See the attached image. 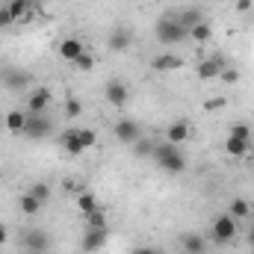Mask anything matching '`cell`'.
Segmentation results:
<instances>
[{"mask_svg": "<svg viewBox=\"0 0 254 254\" xmlns=\"http://www.w3.org/2000/svg\"><path fill=\"white\" fill-rule=\"evenodd\" d=\"M166 172H172V175H181L184 169H187V160H184V151L178 148V145H172V142H163V145H154V154H151Z\"/></svg>", "mask_w": 254, "mask_h": 254, "instance_id": "cell-1", "label": "cell"}, {"mask_svg": "<svg viewBox=\"0 0 254 254\" xmlns=\"http://www.w3.org/2000/svg\"><path fill=\"white\" fill-rule=\"evenodd\" d=\"M157 39L163 45H181L184 39H190V30L178 21V15H163L157 24Z\"/></svg>", "mask_w": 254, "mask_h": 254, "instance_id": "cell-2", "label": "cell"}, {"mask_svg": "<svg viewBox=\"0 0 254 254\" xmlns=\"http://www.w3.org/2000/svg\"><path fill=\"white\" fill-rule=\"evenodd\" d=\"M237 237V219L228 213V216H219L216 222H213V240L219 243V246H225V243H231Z\"/></svg>", "mask_w": 254, "mask_h": 254, "instance_id": "cell-3", "label": "cell"}, {"mask_svg": "<svg viewBox=\"0 0 254 254\" xmlns=\"http://www.w3.org/2000/svg\"><path fill=\"white\" fill-rule=\"evenodd\" d=\"M51 119L45 116V113H27V127H24V133L30 136V139H42V136H48L51 133Z\"/></svg>", "mask_w": 254, "mask_h": 254, "instance_id": "cell-4", "label": "cell"}, {"mask_svg": "<svg viewBox=\"0 0 254 254\" xmlns=\"http://www.w3.org/2000/svg\"><path fill=\"white\" fill-rule=\"evenodd\" d=\"M83 252L86 254H95V252H101L104 246H107V228H89L86 234H83Z\"/></svg>", "mask_w": 254, "mask_h": 254, "instance_id": "cell-5", "label": "cell"}, {"mask_svg": "<svg viewBox=\"0 0 254 254\" xmlns=\"http://www.w3.org/2000/svg\"><path fill=\"white\" fill-rule=\"evenodd\" d=\"M116 139L125 142V145H133V142L142 139V130H139V125H136L133 119H122V122L116 125Z\"/></svg>", "mask_w": 254, "mask_h": 254, "instance_id": "cell-6", "label": "cell"}, {"mask_svg": "<svg viewBox=\"0 0 254 254\" xmlns=\"http://www.w3.org/2000/svg\"><path fill=\"white\" fill-rule=\"evenodd\" d=\"M104 95H107V101H110L113 107H125L127 98H130V89H127L122 80H110V83L104 86Z\"/></svg>", "mask_w": 254, "mask_h": 254, "instance_id": "cell-7", "label": "cell"}, {"mask_svg": "<svg viewBox=\"0 0 254 254\" xmlns=\"http://www.w3.org/2000/svg\"><path fill=\"white\" fill-rule=\"evenodd\" d=\"M222 68H228V63H225L222 54H219V57H210V60H204V63L198 65V77H201V80H216V77L222 74Z\"/></svg>", "mask_w": 254, "mask_h": 254, "instance_id": "cell-8", "label": "cell"}, {"mask_svg": "<svg viewBox=\"0 0 254 254\" xmlns=\"http://www.w3.org/2000/svg\"><path fill=\"white\" fill-rule=\"evenodd\" d=\"M83 54H86V48H83L80 39L71 36V39H63V42H60V57H63L65 63H77Z\"/></svg>", "mask_w": 254, "mask_h": 254, "instance_id": "cell-9", "label": "cell"}, {"mask_svg": "<svg viewBox=\"0 0 254 254\" xmlns=\"http://www.w3.org/2000/svg\"><path fill=\"white\" fill-rule=\"evenodd\" d=\"M24 246H27V252H45L48 246H51V237L45 234V231H39V228H33L27 237H24Z\"/></svg>", "mask_w": 254, "mask_h": 254, "instance_id": "cell-10", "label": "cell"}, {"mask_svg": "<svg viewBox=\"0 0 254 254\" xmlns=\"http://www.w3.org/2000/svg\"><path fill=\"white\" fill-rule=\"evenodd\" d=\"M107 45H110V51L122 54V51H127V48L133 45V36H130V30H125V27H119V30H113V33H110Z\"/></svg>", "mask_w": 254, "mask_h": 254, "instance_id": "cell-11", "label": "cell"}, {"mask_svg": "<svg viewBox=\"0 0 254 254\" xmlns=\"http://www.w3.org/2000/svg\"><path fill=\"white\" fill-rule=\"evenodd\" d=\"M48 104H51V92H48V89H36V92L30 95L27 113H45V110H48Z\"/></svg>", "mask_w": 254, "mask_h": 254, "instance_id": "cell-12", "label": "cell"}, {"mask_svg": "<svg viewBox=\"0 0 254 254\" xmlns=\"http://www.w3.org/2000/svg\"><path fill=\"white\" fill-rule=\"evenodd\" d=\"M166 139H169L172 145H181V142H187V139H190V125H187V122H175V125L166 130Z\"/></svg>", "mask_w": 254, "mask_h": 254, "instance_id": "cell-13", "label": "cell"}, {"mask_svg": "<svg viewBox=\"0 0 254 254\" xmlns=\"http://www.w3.org/2000/svg\"><path fill=\"white\" fill-rule=\"evenodd\" d=\"M181 65H184L181 57H175V54H163V57H157V60L151 63V68H154V71H175V68H181Z\"/></svg>", "mask_w": 254, "mask_h": 254, "instance_id": "cell-14", "label": "cell"}, {"mask_svg": "<svg viewBox=\"0 0 254 254\" xmlns=\"http://www.w3.org/2000/svg\"><path fill=\"white\" fill-rule=\"evenodd\" d=\"M181 246L187 254H204V237L201 234H184L181 237Z\"/></svg>", "mask_w": 254, "mask_h": 254, "instance_id": "cell-15", "label": "cell"}, {"mask_svg": "<svg viewBox=\"0 0 254 254\" xmlns=\"http://www.w3.org/2000/svg\"><path fill=\"white\" fill-rule=\"evenodd\" d=\"M24 127H27V113L12 110V113L6 116V130H9V133H24Z\"/></svg>", "mask_w": 254, "mask_h": 254, "instance_id": "cell-16", "label": "cell"}, {"mask_svg": "<svg viewBox=\"0 0 254 254\" xmlns=\"http://www.w3.org/2000/svg\"><path fill=\"white\" fill-rule=\"evenodd\" d=\"M63 148H65V154H71V157H80L86 148L80 145V139H77V130H68L63 136Z\"/></svg>", "mask_w": 254, "mask_h": 254, "instance_id": "cell-17", "label": "cell"}, {"mask_svg": "<svg viewBox=\"0 0 254 254\" xmlns=\"http://www.w3.org/2000/svg\"><path fill=\"white\" fill-rule=\"evenodd\" d=\"M225 151H228L231 157H246V154H249V142H246V139H237V136H228V139H225Z\"/></svg>", "mask_w": 254, "mask_h": 254, "instance_id": "cell-18", "label": "cell"}, {"mask_svg": "<svg viewBox=\"0 0 254 254\" xmlns=\"http://www.w3.org/2000/svg\"><path fill=\"white\" fill-rule=\"evenodd\" d=\"M95 207H98V201H95V195H92V192H80V195H77V210H80L83 216H89Z\"/></svg>", "mask_w": 254, "mask_h": 254, "instance_id": "cell-19", "label": "cell"}, {"mask_svg": "<svg viewBox=\"0 0 254 254\" xmlns=\"http://www.w3.org/2000/svg\"><path fill=\"white\" fill-rule=\"evenodd\" d=\"M249 213H252V204L246 198H234L231 201V216L234 219H249Z\"/></svg>", "mask_w": 254, "mask_h": 254, "instance_id": "cell-20", "label": "cell"}, {"mask_svg": "<svg viewBox=\"0 0 254 254\" xmlns=\"http://www.w3.org/2000/svg\"><path fill=\"white\" fill-rule=\"evenodd\" d=\"M6 6H9V12H12L15 18H24V15L33 12V0H9Z\"/></svg>", "mask_w": 254, "mask_h": 254, "instance_id": "cell-21", "label": "cell"}, {"mask_svg": "<svg viewBox=\"0 0 254 254\" xmlns=\"http://www.w3.org/2000/svg\"><path fill=\"white\" fill-rule=\"evenodd\" d=\"M210 36H213V30H210L207 21H198L190 30V39H195V42H210Z\"/></svg>", "mask_w": 254, "mask_h": 254, "instance_id": "cell-22", "label": "cell"}, {"mask_svg": "<svg viewBox=\"0 0 254 254\" xmlns=\"http://www.w3.org/2000/svg\"><path fill=\"white\" fill-rule=\"evenodd\" d=\"M39 210H42V204H39L30 192H24V195H21V213H24V216H36Z\"/></svg>", "mask_w": 254, "mask_h": 254, "instance_id": "cell-23", "label": "cell"}, {"mask_svg": "<svg viewBox=\"0 0 254 254\" xmlns=\"http://www.w3.org/2000/svg\"><path fill=\"white\" fill-rule=\"evenodd\" d=\"M178 21H181L187 30H192V27H195L198 21H204V18H201V12H198V9H184V12L178 15Z\"/></svg>", "mask_w": 254, "mask_h": 254, "instance_id": "cell-24", "label": "cell"}, {"mask_svg": "<svg viewBox=\"0 0 254 254\" xmlns=\"http://www.w3.org/2000/svg\"><path fill=\"white\" fill-rule=\"evenodd\" d=\"M30 195H33L39 204H45V201H51V187H48V184H33V187H30Z\"/></svg>", "mask_w": 254, "mask_h": 254, "instance_id": "cell-25", "label": "cell"}, {"mask_svg": "<svg viewBox=\"0 0 254 254\" xmlns=\"http://www.w3.org/2000/svg\"><path fill=\"white\" fill-rule=\"evenodd\" d=\"M77 139H80V145H83V148H92V145L98 142L95 130H89V127H77Z\"/></svg>", "mask_w": 254, "mask_h": 254, "instance_id": "cell-26", "label": "cell"}, {"mask_svg": "<svg viewBox=\"0 0 254 254\" xmlns=\"http://www.w3.org/2000/svg\"><path fill=\"white\" fill-rule=\"evenodd\" d=\"M86 219H89V228H107V213H104L101 207H95Z\"/></svg>", "mask_w": 254, "mask_h": 254, "instance_id": "cell-27", "label": "cell"}, {"mask_svg": "<svg viewBox=\"0 0 254 254\" xmlns=\"http://www.w3.org/2000/svg\"><path fill=\"white\" fill-rule=\"evenodd\" d=\"M3 83H6V86H12V89H21V86L27 83V74H24V71H9Z\"/></svg>", "mask_w": 254, "mask_h": 254, "instance_id": "cell-28", "label": "cell"}, {"mask_svg": "<svg viewBox=\"0 0 254 254\" xmlns=\"http://www.w3.org/2000/svg\"><path fill=\"white\" fill-rule=\"evenodd\" d=\"M133 154H136V157H151V154H154V145L145 142V139H139V142H133Z\"/></svg>", "mask_w": 254, "mask_h": 254, "instance_id": "cell-29", "label": "cell"}, {"mask_svg": "<svg viewBox=\"0 0 254 254\" xmlns=\"http://www.w3.org/2000/svg\"><path fill=\"white\" fill-rule=\"evenodd\" d=\"M231 136H237V139H252V127L243 125V122H237V125H231Z\"/></svg>", "mask_w": 254, "mask_h": 254, "instance_id": "cell-30", "label": "cell"}, {"mask_svg": "<svg viewBox=\"0 0 254 254\" xmlns=\"http://www.w3.org/2000/svg\"><path fill=\"white\" fill-rule=\"evenodd\" d=\"M219 80H222V83H228V86H234V83H240V71H237V68H222Z\"/></svg>", "mask_w": 254, "mask_h": 254, "instance_id": "cell-31", "label": "cell"}, {"mask_svg": "<svg viewBox=\"0 0 254 254\" xmlns=\"http://www.w3.org/2000/svg\"><path fill=\"white\" fill-rule=\"evenodd\" d=\"M65 113H68V119H77V116L83 113V104H80L77 98H68V101H65Z\"/></svg>", "mask_w": 254, "mask_h": 254, "instance_id": "cell-32", "label": "cell"}, {"mask_svg": "<svg viewBox=\"0 0 254 254\" xmlns=\"http://www.w3.org/2000/svg\"><path fill=\"white\" fill-rule=\"evenodd\" d=\"M15 21H18V18L9 12V6H0V30H3V27H12Z\"/></svg>", "mask_w": 254, "mask_h": 254, "instance_id": "cell-33", "label": "cell"}, {"mask_svg": "<svg viewBox=\"0 0 254 254\" xmlns=\"http://www.w3.org/2000/svg\"><path fill=\"white\" fill-rule=\"evenodd\" d=\"M225 104H228V101H225V98H210V101H207V104H204V110H207V113H216V110H222V107H225Z\"/></svg>", "mask_w": 254, "mask_h": 254, "instance_id": "cell-34", "label": "cell"}, {"mask_svg": "<svg viewBox=\"0 0 254 254\" xmlns=\"http://www.w3.org/2000/svg\"><path fill=\"white\" fill-rule=\"evenodd\" d=\"M77 68H80V71H92V65H95V60H92V57H89V54H83V57H80V60H77Z\"/></svg>", "mask_w": 254, "mask_h": 254, "instance_id": "cell-35", "label": "cell"}, {"mask_svg": "<svg viewBox=\"0 0 254 254\" xmlns=\"http://www.w3.org/2000/svg\"><path fill=\"white\" fill-rule=\"evenodd\" d=\"M133 254H160L157 249H148V246H139V249H133Z\"/></svg>", "mask_w": 254, "mask_h": 254, "instance_id": "cell-36", "label": "cell"}, {"mask_svg": "<svg viewBox=\"0 0 254 254\" xmlns=\"http://www.w3.org/2000/svg\"><path fill=\"white\" fill-rule=\"evenodd\" d=\"M237 9H240V12H249V9H252V0H237Z\"/></svg>", "mask_w": 254, "mask_h": 254, "instance_id": "cell-37", "label": "cell"}, {"mask_svg": "<svg viewBox=\"0 0 254 254\" xmlns=\"http://www.w3.org/2000/svg\"><path fill=\"white\" fill-rule=\"evenodd\" d=\"M6 237H9V234H6V228H3V225H0V246H3V243H6Z\"/></svg>", "mask_w": 254, "mask_h": 254, "instance_id": "cell-38", "label": "cell"}, {"mask_svg": "<svg viewBox=\"0 0 254 254\" xmlns=\"http://www.w3.org/2000/svg\"><path fill=\"white\" fill-rule=\"evenodd\" d=\"M249 246H254V225H252V231H249Z\"/></svg>", "mask_w": 254, "mask_h": 254, "instance_id": "cell-39", "label": "cell"}, {"mask_svg": "<svg viewBox=\"0 0 254 254\" xmlns=\"http://www.w3.org/2000/svg\"><path fill=\"white\" fill-rule=\"evenodd\" d=\"M21 254H36V252H27V249H24V252H21Z\"/></svg>", "mask_w": 254, "mask_h": 254, "instance_id": "cell-40", "label": "cell"}]
</instances>
